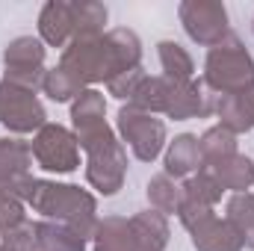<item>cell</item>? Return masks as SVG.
<instances>
[{"label":"cell","mask_w":254,"mask_h":251,"mask_svg":"<svg viewBox=\"0 0 254 251\" xmlns=\"http://www.w3.org/2000/svg\"><path fill=\"white\" fill-rule=\"evenodd\" d=\"M139 251H142V249H139Z\"/></svg>","instance_id":"d590c367"},{"label":"cell","mask_w":254,"mask_h":251,"mask_svg":"<svg viewBox=\"0 0 254 251\" xmlns=\"http://www.w3.org/2000/svg\"><path fill=\"white\" fill-rule=\"evenodd\" d=\"M42 92H45L54 104H74V98L83 92V86H80L68 71H63V68L57 65V68H48L45 83H42Z\"/></svg>","instance_id":"f1b7e54d"},{"label":"cell","mask_w":254,"mask_h":251,"mask_svg":"<svg viewBox=\"0 0 254 251\" xmlns=\"http://www.w3.org/2000/svg\"><path fill=\"white\" fill-rule=\"evenodd\" d=\"M145 77H148V74H145V68L139 65V68H133V71H125V74L113 77V80L107 83V92H110L113 98H119V101H130L133 92L139 89V83H142Z\"/></svg>","instance_id":"1f68e13d"},{"label":"cell","mask_w":254,"mask_h":251,"mask_svg":"<svg viewBox=\"0 0 254 251\" xmlns=\"http://www.w3.org/2000/svg\"><path fill=\"white\" fill-rule=\"evenodd\" d=\"M192 246L195 251H243V237L237 234V228L228 222V219H219V216H210L207 222L195 225L190 231Z\"/></svg>","instance_id":"9a60e30c"},{"label":"cell","mask_w":254,"mask_h":251,"mask_svg":"<svg viewBox=\"0 0 254 251\" xmlns=\"http://www.w3.org/2000/svg\"><path fill=\"white\" fill-rule=\"evenodd\" d=\"M130 228H133V237L139 243L142 251H166L169 240H172V231H169V219L157 210H142L130 219Z\"/></svg>","instance_id":"d6986e66"},{"label":"cell","mask_w":254,"mask_h":251,"mask_svg":"<svg viewBox=\"0 0 254 251\" xmlns=\"http://www.w3.org/2000/svg\"><path fill=\"white\" fill-rule=\"evenodd\" d=\"M24 219H27L24 216V201L9 187L0 184V234L9 231V228H15V225H21Z\"/></svg>","instance_id":"4dcf8cb0"},{"label":"cell","mask_w":254,"mask_h":251,"mask_svg":"<svg viewBox=\"0 0 254 251\" xmlns=\"http://www.w3.org/2000/svg\"><path fill=\"white\" fill-rule=\"evenodd\" d=\"M201 169H207L216 181H219V187L231 189V192H249L254 187V160L252 157H246V154H231V157H225V160H216V163H207V166H201Z\"/></svg>","instance_id":"e0dca14e"},{"label":"cell","mask_w":254,"mask_h":251,"mask_svg":"<svg viewBox=\"0 0 254 251\" xmlns=\"http://www.w3.org/2000/svg\"><path fill=\"white\" fill-rule=\"evenodd\" d=\"M107 6L98 0H74L71 3V21H74V39H101L107 30Z\"/></svg>","instance_id":"ffe728a7"},{"label":"cell","mask_w":254,"mask_h":251,"mask_svg":"<svg viewBox=\"0 0 254 251\" xmlns=\"http://www.w3.org/2000/svg\"><path fill=\"white\" fill-rule=\"evenodd\" d=\"M33 246H39V240H36V222H30V219H24L21 225L3 231V237H0V249L3 251H30Z\"/></svg>","instance_id":"f546056e"},{"label":"cell","mask_w":254,"mask_h":251,"mask_svg":"<svg viewBox=\"0 0 254 251\" xmlns=\"http://www.w3.org/2000/svg\"><path fill=\"white\" fill-rule=\"evenodd\" d=\"M127 178V148L116 139L113 145L86 154V184L98 195L110 198L125 187Z\"/></svg>","instance_id":"30bf717a"},{"label":"cell","mask_w":254,"mask_h":251,"mask_svg":"<svg viewBox=\"0 0 254 251\" xmlns=\"http://www.w3.org/2000/svg\"><path fill=\"white\" fill-rule=\"evenodd\" d=\"M45 60H48V48L39 36H18L3 48V80L39 92L48 74Z\"/></svg>","instance_id":"52a82bcc"},{"label":"cell","mask_w":254,"mask_h":251,"mask_svg":"<svg viewBox=\"0 0 254 251\" xmlns=\"http://www.w3.org/2000/svg\"><path fill=\"white\" fill-rule=\"evenodd\" d=\"M252 30H254V18H252Z\"/></svg>","instance_id":"836d02e7"},{"label":"cell","mask_w":254,"mask_h":251,"mask_svg":"<svg viewBox=\"0 0 254 251\" xmlns=\"http://www.w3.org/2000/svg\"><path fill=\"white\" fill-rule=\"evenodd\" d=\"M92 251H139L130 219H122V216L98 219V228L92 234Z\"/></svg>","instance_id":"ac0fdd59"},{"label":"cell","mask_w":254,"mask_h":251,"mask_svg":"<svg viewBox=\"0 0 254 251\" xmlns=\"http://www.w3.org/2000/svg\"><path fill=\"white\" fill-rule=\"evenodd\" d=\"M254 80V57L246 51V45L240 42V36H228L222 45L207 51L204 60V86L216 95H228L237 92L243 86H249Z\"/></svg>","instance_id":"7a4b0ae2"},{"label":"cell","mask_w":254,"mask_h":251,"mask_svg":"<svg viewBox=\"0 0 254 251\" xmlns=\"http://www.w3.org/2000/svg\"><path fill=\"white\" fill-rule=\"evenodd\" d=\"M71 130L83 154L101 151L116 142V130L107 125V98L98 89H83L71 104Z\"/></svg>","instance_id":"277c9868"},{"label":"cell","mask_w":254,"mask_h":251,"mask_svg":"<svg viewBox=\"0 0 254 251\" xmlns=\"http://www.w3.org/2000/svg\"><path fill=\"white\" fill-rule=\"evenodd\" d=\"M0 237H3V234H0ZM0 251H3V249H0Z\"/></svg>","instance_id":"e575fe53"},{"label":"cell","mask_w":254,"mask_h":251,"mask_svg":"<svg viewBox=\"0 0 254 251\" xmlns=\"http://www.w3.org/2000/svg\"><path fill=\"white\" fill-rule=\"evenodd\" d=\"M60 68L68 71L83 89H95L98 83H110L119 68L107 45V33L101 39H71L60 57Z\"/></svg>","instance_id":"3957f363"},{"label":"cell","mask_w":254,"mask_h":251,"mask_svg":"<svg viewBox=\"0 0 254 251\" xmlns=\"http://www.w3.org/2000/svg\"><path fill=\"white\" fill-rule=\"evenodd\" d=\"M225 219L243 237V246L254 251V192H234L225 201Z\"/></svg>","instance_id":"cb8c5ba5"},{"label":"cell","mask_w":254,"mask_h":251,"mask_svg":"<svg viewBox=\"0 0 254 251\" xmlns=\"http://www.w3.org/2000/svg\"><path fill=\"white\" fill-rule=\"evenodd\" d=\"M30 251H42V246H33V249H30Z\"/></svg>","instance_id":"d6a6232c"},{"label":"cell","mask_w":254,"mask_h":251,"mask_svg":"<svg viewBox=\"0 0 254 251\" xmlns=\"http://www.w3.org/2000/svg\"><path fill=\"white\" fill-rule=\"evenodd\" d=\"M169 80V77H166ZM213 101L216 95H207V86L201 80H169V92H166V110L163 116L175 119V122H187V119H204L213 113Z\"/></svg>","instance_id":"8fae6325"},{"label":"cell","mask_w":254,"mask_h":251,"mask_svg":"<svg viewBox=\"0 0 254 251\" xmlns=\"http://www.w3.org/2000/svg\"><path fill=\"white\" fill-rule=\"evenodd\" d=\"M30 148H33V163L42 172H48V175H71V172L80 169L77 136H74V130H68L65 125L48 122L33 136Z\"/></svg>","instance_id":"8992f818"},{"label":"cell","mask_w":254,"mask_h":251,"mask_svg":"<svg viewBox=\"0 0 254 251\" xmlns=\"http://www.w3.org/2000/svg\"><path fill=\"white\" fill-rule=\"evenodd\" d=\"M107 45L113 51V60H116V68L119 74L125 71H133L142 65V39L127 30V27H116V30H107ZM116 74V77H119Z\"/></svg>","instance_id":"7402d4cb"},{"label":"cell","mask_w":254,"mask_h":251,"mask_svg":"<svg viewBox=\"0 0 254 251\" xmlns=\"http://www.w3.org/2000/svg\"><path fill=\"white\" fill-rule=\"evenodd\" d=\"M184 198L190 201H198V204H207V207H216L225 195V189L219 187V181L207 172V169H198L192 178H187L184 184Z\"/></svg>","instance_id":"83f0119b"},{"label":"cell","mask_w":254,"mask_h":251,"mask_svg":"<svg viewBox=\"0 0 254 251\" xmlns=\"http://www.w3.org/2000/svg\"><path fill=\"white\" fill-rule=\"evenodd\" d=\"M166 175L175 181H187L192 178L204 163H201V151H198V136L192 133H178L169 145H166V157H163Z\"/></svg>","instance_id":"2e32d148"},{"label":"cell","mask_w":254,"mask_h":251,"mask_svg":"<svg viewBox=\"0 0 254 251\" xmlns=\"http://www.w3.org/2000/svg\"><path fill=\"white\" fill-rule=\"evenodd\" d=\"M39 39L45 48H68L74 39V21H71V3L65 0H48L39 12Z\"/></svg>","instance_id":"5bb4252c"},{"label":"cell","mask_w":254,"mask_h":251,"mask_svg":"<svg viewBox=\"0 0 254 251\" xmlns=\"http://www.w3.org/2000/svg\"><path fill=\"white\" fill-rule=\"evenodd\" d=\"M36 240L42 251H86L89 246V240L80 237L74 228H68L63 222H48V219L36 222Z\"/></svg>","instance_id":"44dd1931"},{"label":"cell","mask_w":254,"mask_h":251,"mask_svg":"<svg viewBox=\"0 0 254 251\" xmlns=\"http://www.w3.org/2000/svg\"><path fill=\"white\" fill-rule=\"evenodd\" d=\"M0 125L15 136H30V133L36 136L48 125L45 104L39 101L36 92L0 80Z\"/></svg>","instance_id":"9c48e42d"},{"label":"cell","mask_w":254,"mask_h":251,"mask_svg":"<svg viewBox=\"0 0 254 251\" xmlns=\"http://www.w3.org/2000/svg\"><path fill=\"white\" fill-rule=\"evenodd\" d=\"M157 57H160L163 77L178 80V83H184V80H195V63H192L190 51L181 48L178 42H172V39L160 42V45H157Z\"/></svg>","instance_id":"d4e9b609"},{"label":"cell","mask_w":254,"mask_h":251,"mask_svg":"<svg viewBox=\"0 0 254 251\" xmlns=\"http://www.w3.org/2000/svg\"><path fill=\"white\" fill-rule=\"evenodd\" d=\"M33 148L30 142L18 139V136H3L0 139V184L9 187L21 201L27 195V189L33 184Z\"/></svg>","instance_id":"7c38bea8"},{"label":"cell","mask_w":254,"mask_h":251,"mask_svg":"<svg viewBox=\"0 0 254 251\" xmlns=\"http://www.w3.org/2000/svg\"><path fill=\"white\" fill-rule=\"evenodd\" d=\"M166 92H169V80H166L163 74H160V77H145L127 104L136 107V110H142V113L160 116V113L166 110Z\"/></svg>","instance_id":"4316f807"},{"label":"cell","mask_w":254,"mask_h":251,"mask_svg":"<svg viewBox=\"0 0 254 251\" xmlns=\"http://www.w3.org/2000/svg\"><path fill=\"white\" fill-rule=\"evenodd\" d=\"M178 18L195 45L216 48L231 36V18L222 0H184L178 6Z\"/></svg>","instance_id":"ba28073f"},{"label":"cell","mask_w":254,"mask_h":251,"mask_svg":"<svg viewBox=\"0 0 254 251\" xmlns=\"http://www.w3.org/2000/svg\"><path fill=\"white\" fill-rule=\"evenodd\" d=\"M198 151H201V163H216V160H225L231 154H237V136L222 125L207 127L201 136H198Z\"/></svg>","instance_id":"484cf974"},{"label":"cell","mask_w":254,"mask_h":251,"mask_svg":"<svg viewBox=\"0 0 254 251\" xmlns=\"http://www.w3.org/2000/svg\"><path fill=\"white\" fill-rule=\"evenodd\" d=\"M148 201H151V210H157V213H163L166 219L169 216H178V210H181V204H184V187L175 181V178H169L166 172H160V175H154L151 181H148Z\"/></svg>","instance_id":"603a6c76"},{"label":"cell","mask_w":254,"mask_h":251,"mask_svg":"<svg viewBox=\"0 0 254 251\" xmlns=\"http://www.w3.org/2000/svg\"><path fill=\"white\" fill-rule=\"evenodd\" d=\"M213 113L219 119V125L228 127L234 136L240 133H252L254 130V80L249 86L228 92V95H216L213 101Z\"/></svg>","instance_id":"4fadbf2b"},{"label":"cell","mask_w":254,"mask_h":251,"mask_svg":"<svg viewBox=\"0 0 254 251\" xmlns=\"http://www.w3.org/2000/svg\"><path fill=\"white\" fill-rule=\"evenodd\" d=\"M24 204L33 207V213H39L48 222H63L68 228H74L86 240H92L98 228V198L89 189H80L74 184L33 178L24 195Z\"/></svg>","instance_id":"6da1fadb"},{"label":"cell","mask_w":254,"mask_h":251,"mask_svg":"<svg viewBox=\"0 0 254 251\" xmlns=\"http://www.w3.org/2000/svg\"><path fill=\"white\" fill-rule=\"evenodd\" d=\"M116 130L122 136V145H127L133 151L136 160L142 163H154L166 145H169V136H166V122L151 116V113H142L136 107L125 104L116 116Z\"/></svg>","instance_id":"5b68a950"}]
</instances>
